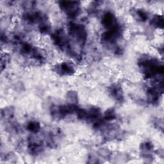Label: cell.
<instances>
[{
    "mask_svg": "<svg viewBox=\"0 0 164 164\" xmlns=\"http://www.w3.org/2000/svg\"><path fill=\"white\" fill-rule=\"evenodd\" d=\"M27 129L31 132L37 133L40 129V124L35 121L30 122L28 124Z\"/></svg>",
    "mask_w": 164,
    "mask_h": 164,
    "instance_id": "2",
    "label": "cell"
},
{
    "mask_svg": "<svg viewBox=\"0 0 164 164\" xmlns=\"http://www.w3.org/2000/svg\"><path fill=\"white\" fill-rule=\"evenodd\" d=\"M56 71L61 75H70L74 73V67L69 62H64L56 66Z\"/></svg>",
    "mask_w": 164,
    "mask_h": 164,
    "instance_id": "1",
    "label": "cell"
},
{
    "mask_svg": "<svg viewBox=\"0 0 164 164\" xmlns=\"http://www.w3.org/2000/svg\"><path fill=\"white\" fill-rule=\"evenodd\" d=\"M151 23L153 24V26H158L160 27V26H163V18L162 16H156L155 17H153V19H152Z\"/></svg>",
    "mask_w": 164,
    "mask_h": 164,
    "instance_id": "3",
    "label": "cell"
}]
</instances>
